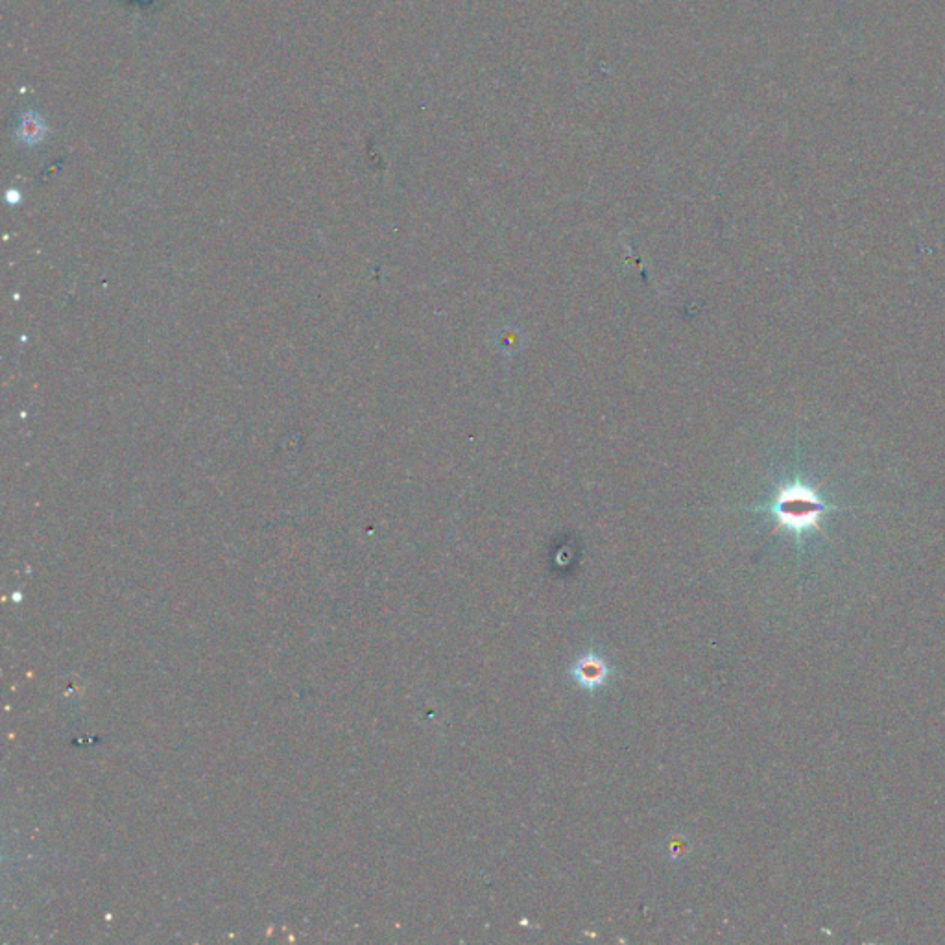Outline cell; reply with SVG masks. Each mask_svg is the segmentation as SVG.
Instances as JSON below:
<instances>
[{"label":"cell","instance_id":"1","mask_svg":"<svg viewBox=\"0 0 945 945\" xmlns=\"http://www.w3.org/2000/svg\"><path fill=\"white\" fill-rule=\"evenodd\" d=\"M831 510H837V506L827 504L818 495V488L802 480L783 486L770 506V512L778 519V528H787L794 534H803L813 528L820 530L822 517Z\"/></svg>","mask_w":945,"mask_h":945},{"label":"cell","instance_id":"2","mask_svg":"<svg viewBox=\"0 0 945 945\" xmlns=\"http://www.w3.org/2000/svg\"><path fill=\"white\" fill-rule=\"evenodd\" d=\"M573 676H575L576 683L582 685L584 689H597L608 680L610 669H608L606 661L597 654H586L584 658L576 661L575 667H573Z\"/></svg>","mask_w":945,"mask_h":945},{"label":"cell","instance_id":"3","mask_svg":"<svg viewBox=\"0 0 945 945\" xmlns=\"http://www.w3.org/2000/svg\"><path fill=\"white\" fill-rule=\"evenodd\" d=\"M17 133H19V137L23 139L24 143L36 144L45 137L47 124H45V120L41 119L37 113H26V115H23L21 122H19Z\"/></svg>","mask_w":945,"mask_h":945}]
</instances>
